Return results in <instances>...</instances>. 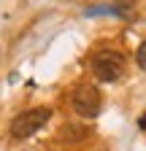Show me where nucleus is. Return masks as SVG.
Wrapping results in <instances>:
<instances>
[{"label": "nucleus", "mask_w": 146, "mask_h": 151, "mask_svg": "<svg viewBox=\"0 0 146 151\" xmlns=\"http://www.w3.org/2000/svg\"><path fill=\"white\" fill-rule=\"evenodd\" d=\"M60 135H62L65 143H79V140H84L89 135V127H84V124H68V127H62Z\"/></svg>", "instance_id": "nucleus-4"}, {"label": "nucleus", "mask_w": 146, "mask_h": 151, "mask_svg": "<svg viewBox=\"0 0 146 151\" xmlns=\"http://www.w3.org/2000/svg\"><path fill=\"white\" fill-rule=\"evenodd\" d=\"M92 70H95V76L100 81L111 84V81L119 78L122 70H124V57L119 51H114V49H103V51H98L92 57Z\"/></svg>", "instance_id": "nucleus-2"}, {"label": "nucleus", "mask_w": 146, "mask_h": 151, "mask_svg": "<svg viewBox=\"0 0 146 151\" xmlns=\"http://www.w3.org/2000/svg\"><path fill=\"white\" fill-rule=\"evenodd\" d=\"M135 62H138V68H143L146 70V41L138 46V54H135Z\"/></svg>", "instance_id": "nucleus-6"}, {"label": "nucleus", "mask_w": 146, "mask_h": 151, "mask_svg": "<svg viewBox=\"0 0 146 151\" xmlns=\"http://www.w3.org/2000/svg\"><path fill=\"white\" fill-rule=\"evenodd\" d=\"M49 119H51V108H43V105H41V108L22 111L19 116L11 122V135H14L16 140H27V138H33Z\"/></svg>", "instance_id": "nucleus-1"}, {"label": "nucleus", "mask_w": 146, "mask_h": 151, "mask_svg": "<svg viewBox=\"0 0 146 151\" xmlns=\"http://www.w3.org/2000/svg\"><path fill=\"white\" fill-rule=\"evenodd\" d=\"M70 105H73V111H76L79 116H84V119H95L98 113H100V108H103V97H100V92H98L95 86L81 84V86L73 89V94H70Z\"/></svg>", "instance_id": "nucleus-3"}, {"label": "nucleus", "mask_w": 146, "mask_h": 151, "mask_svg": "<svg viewBox=\"0 0 146 151\" xmlns=\"http://www.w3.org/2000/svg\"><path fill=\"white\" fill-rule=\"evenodd\" d=\"M135 3H138V0H114V14L116 16H127V14H130L133 8H135Z\"/></svg>", "instance_id": "nucleus-5"}, {"label": "nucleus", "mask_w": 146, "mask_h": 151, "mask_svg": "<svg viewBox=\"0 0 146 151\" xmlns=\"http://www.w3.org/2000/svg\"><path fill=\"white\" fill-rule=\"evenodd\" d=\"M138 127H141V129H146V113H143V116L138 119Z\"/></svg>", "instance_id": "nucleus-7"}]
</instances>
